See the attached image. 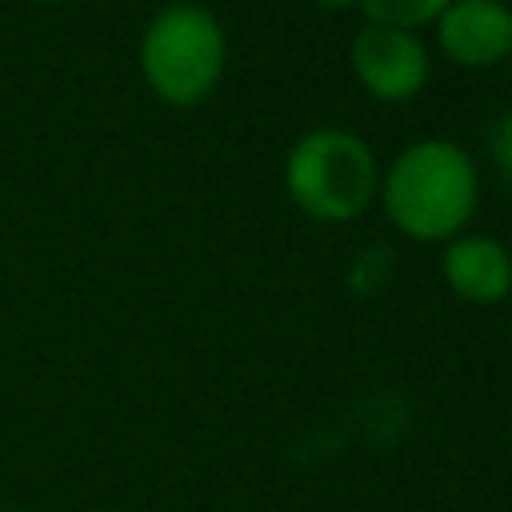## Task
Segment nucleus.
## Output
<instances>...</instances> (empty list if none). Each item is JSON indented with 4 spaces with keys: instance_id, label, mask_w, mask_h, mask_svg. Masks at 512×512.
Here are the masks:
<instances>
[{
    "instance_id": "nucleus-1",
    "label": "nucleus",
    "mask_w": 512,
    "mask_h": 512,
    "mask_svg": "<svg viewBox=\"0 0 512 512\" xmlns=\"http://www.w3.org/2000/svg\"><path fill=\"white\" fill-rule=\"evenodd\" d=\"M388 220L424 244H448L460 236L480 204L476 160L452 140H416L384 172L380 184Z\"/></svg>"
},
{
    "instance_id": "nucleus-2",
    "label": "nucleus",
    "mask_w": 512,
    "mask_h": 512,
    "mask_svg": "<svg viewBox=\"0 0 512 512\" xmlns=\"http://www.w3.org/2000/svg\"><path fill=\"white\" fill-rule=\"evenodd\" d=\"M284 188L304 216L320 224H344L356 220L380 192V168L356 132L324 124L288 148Z\"/></svg>"
},
{
    "instance_id": "nucleus-3",
    "label": "nucleus",
    "mask_w": 512,
    "mask_h": 512,
    "mask_svg": "<svg viewBox=\"0 0 512 512\" xmlns=\"http://www.w3.org/2000/svg\"><path fill=\"white\" fill-rule=\"evenodd\" d=\"M224 60V28L200 4H172L156 12L140 40V68L148 88L176 108L200 104L224 76Z\"/></svg>"
},
{
    "instance_id": "nucleus-4",
    "label": "nucleus",
    "mask_w": 512,
    "mask_h": 512,
    "mask_svg": "<svg viewBox=\"0 0 512 512\" xmlns=\"http://www.w3.org/2000/svg\"><path fill=\"white\" fill-rule=\"evenodd\" d=\"M348 64H352V76L360 80V88L384 104H404V100L420 96L428 84V72H432L424 40L416 32L384 28V24H364L352 36Z\"/></svg>"
},
{
    "instance_id": "nucleus-5",
    "label": "nucleus",
    "mask_w": 512,
    "mask_h": 512,
    "mask_svg": "<svg viewBox=\"0 0 512 512\" xmlns=\"http://www.w3.org/2000/svg\"><path fill=\"white\" fill-rule=\"evenodd\" d=\"M432 28L440 52L460 68H492L512 56V8L504 0H452Z\"/></svg>"
},
{
    "instance_id": "nucleus-6",
    "label": "nucleus",
    "mask_w": 512,
    "mask_h": 512,
    "mask_svg": "<svg viewBox=\"0 0 512 512\" xmlns=\"http://www.w3.org/2000/svg\"><path fill=\"white\" fill-rule=\"evenodd\" d=\"M440 276L468 304H500L512 292V252L496 236L460 232L444 244Z\"/></svg>"
},
{
    "instance_id": "nucleus-7",
    "label": "nucleus",
    "mask_w": 512,
    "mask_h": 512,
    "mask_svg": "<svg viewBox=\"0 0 512 512\" xmlns=\"http://www.w3.org/2000/svg\"><path fill=\"white\" fill-rule=\"evenodd\" d=\"M452 0H360L368 24H384V28H404L416 32L424 24H436V16L448 8Z\"/></svg>"
},
{
    "instance_id": "nucleus-8",
    "label": "nucleus",
    "mask_w": 512,
    "mask_h": 512,
    "mask_svg": "<svg viewBox=\"0 0 512 512\" xmlns=\"http://www.w3.org/2000/svg\"><path fill=\"white\" fill-rule=\"evenodd\" d=\"M488 156L500 172V180L512 184V112H504L496 124H492V136H488Z\"/></svg>"
},
{
    "instance_id": "nucleus-9",
    "label": "nucleus",
    "mask_w": 512,
    "mask_h": 512,
    "mask_svg": "<svg viewBox=\"0 0 512 512\" xmlns=\"http://www.w3.org/2000/svg\"><path fill=\"white\" fill-rule=\"evenodd\" d=\"M324 12H344V8H352V4H360V0H316Z\"/></svg>"
},
{
    "instance_id": "nucleus-10",
    "label": "nucleus",
    "mask_w": 512,
    "mask_h": 512,
    "mask_svg": "<svg viewBox=\"0 0 512 512\" xmlns=\"http://www.w3.org/2000/svg\"><path fill=\"white\" fill-rule=\"evenodd\" d=\"M0 512H20V508H0Z\"/></svg>"
},
{
    "instance_id": "nucleus-11",
    "label": "nucleus",
    "mask_w": 512,
    "mask_h": 512,
    "mask_svg": "<svg viewBox=\"0 0 512 512\" xmlns=\"http://www.w3.org/2000/svg\"><path fill=\"white\" fill-rule=\"evenodd\" d=\"M92 512H112V508H92Z\"/></svg>"
},
{
    "instance_id": "nucleus-12",
    "label": "nucleus",
    "mask_w": 512,
    "mask_h": 512,
    "mask_svg": "<svg viewBox=\"0 0 512 512\" xmlns=\"http://www.w3.org/2000/svg\"><path fill=\"white\" fill-rule=\"evenodd\" d=\"M44 4H48V0H44Z\"/></svg>"
}]
</instances>
